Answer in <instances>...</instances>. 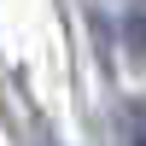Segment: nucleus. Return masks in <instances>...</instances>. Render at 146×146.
<instances>
[{"label":"nucleus","instance_id":"obj_1","mask_svg":"<svg viewBox=\"0 0 146 146\" xmlns=\"http://www.w3.org/2000/svg\"><path fill=\"white\" fill-rule=\"evenodd\" d=\"M123 47H129V58H146V0L129 6V18H123Z\"/></svg>","mask_w":146,"mask_h":146},{"label":"nucleus","instance_id":"obj_2","mask_svg":"<svg viewBox=\"0 0 146 146\" xmlns=\"http://www.w3.org/2000/svg\"><path fill=\"white\" fill-rule=\"evenodd\" d=\"M123 140L129 146H146V100H129L123 105Z\"/></svg>","mask_w":146,"mask_h":146}]
</instances>
